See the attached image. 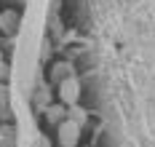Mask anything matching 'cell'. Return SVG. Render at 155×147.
<instances>
[{
  "mask_svg": "<svg viewBox=\"0 0 155 147\" xmlns=\"http://www.w3.org/2000/svg\"><path fill=\"white\" fill-rule=\"evenodd\" d=\"M43 0H32L30 11H27V21L19 38V51H16V78H24L32 72L35 64V54H38V43H40V21H43Z\"/></svg>",
  "mask_w": 155,
  "mask_h": 147,
  "instance_id": "obj_1",
  "label": "cell"
},
{
  "mask_svg": "<svg viewBox=\"0 0 155 147\" xmlns=\"http://www.w3.org/2000/svg\"><path fill=\"white\" fill-rule=\"evenodd\" d=\"M59 139H62V145H75V142H78V126L72 123V120L62 123V134H59Z\"/></svg>",
  "mask_w": 155,
  "mask_h": 147,
  "instance_id": "obj_3",
  "label": "cell"
},
{
  "mask_svg": "<svg viewBox=\"0 0 155 147\" xmlns=\"http://www.w3.org/2000/svg\"><path fill=\"white\" fill-rule=\"evenodd\" d=\"M78 94H80V88H78V80H64L62 83V102L64 104H75L78 102Z\"/></svg>",
  "mask_w": 155,
  "mask_h": 147,
  "instance_id": "obj_2",
  "label": "cell"
}]
</instances>
